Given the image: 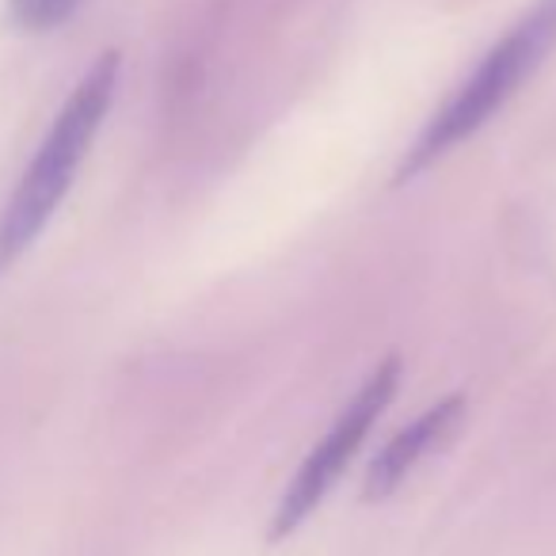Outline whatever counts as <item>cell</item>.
<instances>
[{
	"instance_id": "6da1fadb",
	"label": "cell",
	"mask_w": 556,
	"mask_h": 556,
	"mask_svg": "<svg viewBox=\"0 0 556 556\" xmlns=\"http://www.w3.org/2000/svg\"><path fill=\"white\" fill-rule=\"evenodd\" d=\"M115 88H118V54L108 50V54L96 58V65L73 88L62 115L54 118L47 141L35 153L31 168L24 172L16 194L4 206V217H0V275L35 244V237L54 217L58 202L70 191L73 176H77L80 161H85L111 100H115Z\"/></svg>"
},
{
	"instance_id": "7a4b0ae2",
	"label": "cell",
	"mask_w": 556,
	"mask_h": 556,
	"mask_svg": "<svg viewBox=\"0 0 556 556\" xmlns=\"http://www.w3.org/2000/svg\"><path fill=\"white\" fill-rule=\"evenodd\" d=\"M553 42H556V0H538V4L480 58V65L454 88V96L434 111V118L424 126L416 146L404 156L396 179L419 176L427 164H434L442 153H450L457 141L472 138V134L518 92V85L545 62Z\"/></svg>"
},
{
	"instance_id": "3957f363",
	"label": "cell",
	"mask_w": 556,
	"mask_h": 556,
	"mask_svg": "<svg viewBox=\"0 0 556 556\" xmlns=\"http://www.w3.org/2000/svg\"><path fill=\"white\" fill-rule=\"evenodd\" d=\"M396 386H401V358L389 355L386 363L374 366V374L363 381L348 408L336 416V424L328 427V434L309 450V457L302 462L298 477L290 480V488L282 492L270 518V541H282L320 507L332 484L340 480V472L348 469V462L355 457V450L363 446V439L370 434V427L378 424V416L389 408Z\"/></svg>"
},
{
	"instance_id": "277c9868",
	"label": "cell",
	"mask_w": 556,
	"mask_h": 556,
	"mask_svg": "<svg viewBox=\"0 0 556 556\" xmlns=\"http://www.w3.org/2000/svg\"><path fill=\"white\" fill-rule=\"evenodd\" d=\"M462 412H465L462 396H446V401H439L434 408H427L416 424L396 431L393 439L381 446V454L370 462V469H366V484H363L366 500L374 503V500L393 495L396 488H401V480L408 477L434 446H442V442L450 439V431L462 424Z\"/></svg>"
},
{
	"instance_id": "5b68a950",
	"label": "cell",
	"mask_w": 556,
	"mask_h": 556,
	"mask_svg": "<svg viewBox=\"0 0 556 556\" xmlns=\"http://www.w3.org/2000/svg\"><path fill=\"white\" fill-rule=\"evenodd\" d=\"M77 9L80 0H12V16L31 31H50V27L65 24Z\"/></svg>"
}]
</instances>
